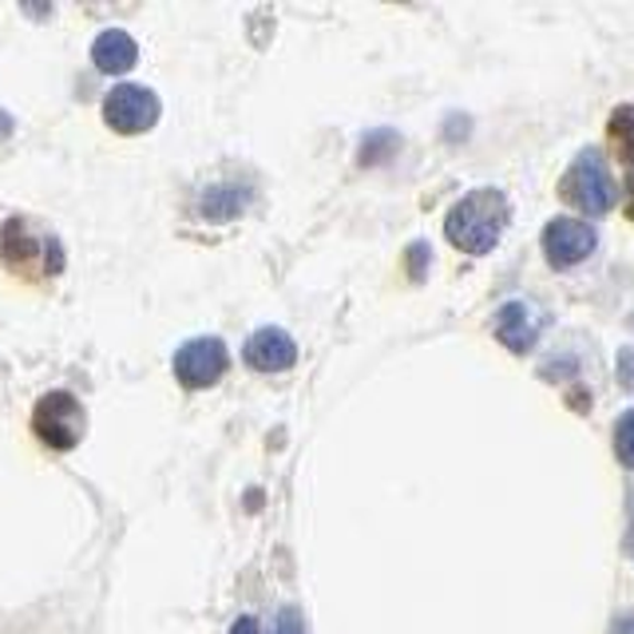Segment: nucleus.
Masks as SVG:
<instances>
[{
    "mask_svg": "<svg viewBox=\"0 0 634 634\" xmlns=\"http://www.w3.org/2000/svg\"><path fill=\"white\" fill-rule=\"evenodd\" d=\"M0 262L24 282H48L64 270V247L52 230L17 215L0 227Z\"/></svg>",
    "mask_w": 634,
    "mask_h": 634,
    "instance_id": "nucleus-1",
    "label": "nucleus"
},
{
    "mask_svg": "<svg viewBox=\"0 0 634 634\" xmlns=\"http://www.w3.org/2000/svg\"><path fill=\"white\" fill-rule=\"evenodd\" d=\"M508 227V199L496 187H480L448 210L445 235L465 254H488Z\"/></svg>",
    "mask_w": 634,
    "mask_h": 634,
    "instance_id": "nucleus-2",
    "label": "nucleus"
},
{
    "mask_svg": "<svg viewBox=\"0 0 634 634\" xmlns=\"http://www.w3.org/2000/svg\"><path fill=\"white\" fill-rule=\"evenodd\" d=\"M84 428H87V417H84V405L80 397L56 388V393H44L32 408V433L44 440L48 448H56V453H67V448H76L84 440Z\"/></svg>",
    "mask_w": 634,
    "mask_h": 634,
    "instance_id": "nucleus-3",
    "label": "nucleus"
},
{
    "mask_svg": "<svg viewBox=\"0 0 634 634\" xmlns=\"http://www.w3.org/2000/svg\"><path fill=\"white\" fill-rule=\"evenodd\" d=\"M559 195L583 215H606L615 207V183L606 175V163L599 152H579L571 170L559 183Z\"/></svg>",
    "mask_w": 634,
    "mask_h": 634,
    "instance_id": "nucleus-4",
    "label": "nucleus"
},
{
    "mask_svg": "<svg viewBox=\"0 0 634 634\" xmlns=\"http://www.w3.org/2000/svg\"><path fill=\"white\" fill-rule=\"evenodd\" d=\"M104 119L119 135H143L152 132L155 119H159V100H155L152 87L115 84L104 100Z\"/></svg>",
    "mask_w": 634,
    "mask_h": 634,
    "instance_id": "nucleus-5",
    "label": "nucleus"
},
{
    "mask_svg": "<svg viewBox=\"0 0 634 634\" xmlns=\"http://www.w3.org/2000/svg\"><path fill=\"white\" fill-rule=\"evenodd\" d=\"M227 373V345L218 337H195L175 353V377L187 388H207Z\"/></svg>",
    "mask_w": 634,
    "mask_h": 634,
    "instance_id": "nucleus-6",
    "label": "nucleus"
},
{
    "mask_svg": "<svg viewBox=\"0 0 634 634\" xmlns=\"http://www.w3.org/2000/svg\"><path fill=\"white\" fill-rule=\"evenodd\" d=\"M543 250H548L551 266H579L595 250V230L579 218H551L543 230Z\"/></svg>",
    "mask_w": 634,
    "mask_h": 634,
    "instance_id": "nucleus-7",
    "label": "nucleus"
},
{
    "mask_svg": "<svg viewBox=\"0 0 634 634\" xmlns=\"http://www.w3.org/2000/svg\"><path fill=\"white\" fill-rule=\"evenodd\" d=\"M247 365L250 370H258V373H282V370H290L298 361V345H294V337L290 333H282V330H258L254 337L247 341Z\"/></svg>",
    "mask_w": 634,
    "mask_h": 634,
    "instance_id": "nucleus-8",
    "label": "nucleus"
},
{
    "mask_svg": "<svg viewBox=\"0 0 634 634\" xmlns=\"http://www.w3.org/2000/svg\"><path fill=\"white\" fill-rule=\"evenodd\" d=\"M496 337L508 345L511 353H528L540 337V318L528 302H508L496 313Z\"/></svg>",
    "mask_w": 634,
    "mask_h": 634,
    "instance_id": "nucleus-9",
    "label": "nucleus"
},
{
    "mask_svg": "<svg viewBox=\"0 0 634 634\" xmlns=\"http://www.w3.org/2000/svg\"><path fill=\"white\" fill-rule=\"evenodd\" d=\"M92 60L100 72H112V76H124L127 67H135V60H139V48H135V40L127 37L124 29H107L95 37L92 44Z\"/></svg>",
    "mask_w": 634,
    "mask_h": 634,
    "instance_id": "nucleus-10",
    "label": "nucleus"
},
{
    "mask_svg": "<svg viewBox=\"0 0 634 634\" xmlns=\"http://www.w3.org/2000/svg\"><path fill=\"white\" fill-rule=\"evenodd\" d=\"M242 207H247V190H238V187H210L207 199H202V210H207L210 218H230Z\"/></svg>",
    "mask_w": 634,
    "mask_h": 634,
    "instance_id": "nucleus-11",
    "label": "nucleus"
},
{
    "mask_svg": "<svg viewBox=\"0 0 634 634\" xmlns=\"http://www.w3.org/2000/svg\"><path fill=\"white\" fill-rule=\"evenodd\" d=\"M611 139H615V147L623 155H634V104L626 107H615V115H611Z\"/></svg>",
    "mask_w": 634,
    "mask_h": 634,
    "instance_id": "nucleus-12",
    "label": "nucleus"
},
{
    "mask_svg": "<svg viewBox=\"0 0 634 634\" xmlns=\"http://www.w3.org/2000/svg\"><path fill=\"white\" fill-rule=\"evenodd\" d=\"M615 453L626 468H634V408H626L615 425Z\"/></svg>",
    "mask_w": 634,
    "mask_h": 634,
    "instance_id": "nucleus-13",
    "label": "nucleus"
},
{
    "mask_svg": "<svg viewBox=\"0 0 634 634\" xmlns=\"http://www.w3.org/2000/svg\"><path fill=\"white\" fill-rule=\"evenodd\" d=\"M397 147V135L393 132H377L365 139V147H361V163H381V152H393Z\"/></svg>",
    "mask_w": 634,
    "mask_h": 634,
    "instance_id": "nucleus-14",
    "label": "nucleus"
},
{
    "mask_svg": "<svg viewBox=\"0 0 634 634\" xmlns=\"http://www.w3.org/2000/svg\"><path fill=\"white\" fill-rule=\"evenodd\" d=\"M274 634H302V615H298L294 606H285L282 615H278Z\"/></svg>",
    "mask_w": 634,
    "mask_h": 634,
    "instance_id": "nucleus-15",
    "label": "nucleus"
},
{
    "mask_svg": "<svg viewBox=\"0 0 634 634\" xmlns=\"http://www.w3.org/2000/svg\"><path fill=\"white\" fill-rule=\"evenodd\" d=\"M425 262H428V247H425V242H417V247L408 250V274L425 278Z\"/></svg>",
    "mask_w": 634,
    "mask_h": 634,
    "instance_id": "nucleus-16",
    "label": "nucleus"
},
{
    "mask_svg": "<svg viewBox=\"0 0 634 634\" xmlns=\"http://www.w3.org/2000/svg\"><path fill=\"white\" fill-rule=\"evenodd\" d=\"M619 381L634 388V350H623V357H619Z\"/></svg>",
    "mask_w": 634,
    "mask_h": 634,
    "instance_id": "nucleus-17",
    "label": "nucleus"
},
{
    "mask_svg": "<svg viewBox=\"0 0 634 634\" xmlns=\"http://www.w3.org/2000/svg\"><path fill=\"white\" fill-rule=\"evenodd\" d=\"M230 634H262V631H258V623H254V619H250V615H242L235 626H230Z\"/></svg>",
    "mask_w": 634,
    "mask_h": 634,
    "instance_id": "nucleus-18",
    "label": "nucleus"
},
{
    "mask_svg": "<svg viewBox=\"0 0 634 634\" xmlns=\"http://www.w3.org/2000/svg\"><path fill=\"white\" fill-rule=\"evenodd\" d=\"M626 551H634V492H631V528H626Z\"/></svg>",
    "mask_w": 634,
    "mask_h": 634,
    "instance_id": "nucleus-19",
    "label": "nucleus"
},
{
    "mask_svg": "<svg viewBox=\"0 0 634 634\" xmlns=\"http://www.w3.org/2000/svg\"><path fill=\"white\" fill-rule=\"evenodd\" d=\"M615 634H634V615L619 619V623H615Z\"/></svg>",
    "mask_w": 634,
    "mask_h": 634,
    "instance_id": "nucleus-20",
    "label": "nucleus"
},
{
    "mask_svg": "<svg viewBox=\"0 0 634 634\" xmlns=\"http://www.w3.org/2000/svg\"><path fill=\"white\" fill-rule=\"evenodd\" d=\"M626 190H631V195H626V215L634 218V175H631V187H626Z\"/></svg>",
    "mask_w": 634,
    "mask_h": 634,
    "instance_id": "nucleus-21",
    "label": "nucleus"
},
{
    "mask_svg": "<svg viewBox=\"0 0 634 634\" xmlns=\"http://www.w3.org/2000/svg\"><path fill=\"white\" fill-rule=\"evenodd\" d=\"M9 132H12V119H9L4 112H0V135H9Z\"/></svg>",
    "mask_w": 634,
    "mask_h": 634,
    "instance_id": "nucleus-22",
    "label": "nucleus"
}]
</instances>
